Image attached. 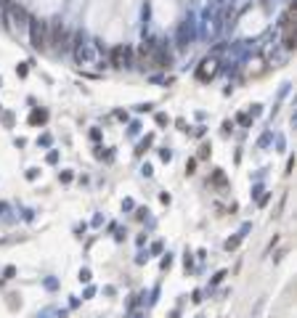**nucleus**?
I'll return each instance as SVG.
<instances>
[{"mask_svg": "<svg viewBox=\"0 0 297 318\" xmlns=\"http://www.w3.org/2000/svg\"><path fill=\"white\" fill-rule=\"evenodd\" d=\"M215 66H218V64H215V61H204V64H202V66H199V77H202V80H207V77H212V72H215Z\"/></svg>", "mask_w": 297, "mask_h": 318, "instance_id": "4", "label": "nucleus"}, {"mask_svg": "<svg viewBox=\"0 0 297 318\" xmlns=\"http://www.w3.org/2000/svg\"><path fill=\"white\" fill-rule=\"evenodd\" d=\"M48 21H43V19H30V40H32V45H35L37 50H46L50 48L48 45Z\"/></svg>", "mask_w": 297, "mask_h": 318, "instance_id": "1", "label": "nucleus"}, {"mask_svg": "<svg viewBox=\"0 0 297 318\" xmlns=\"http://www.w3.org/2000/svg\"><path fill=\"white\" fill-rule=\"evenodd\" d=\"M130 53H133L130 48H117L114 50V66H125L127 61H130Z\"/></svg>", "mask_w": 297, "mask_h": 318, "instance_id": "3", "label": "nucleus"}, {"mask_svg": "<svg viewBox=\"0 0 297 318\" xmlns=\"http://www.w3.org/2000/svg\"><path fill=\"white\" fill-rule=\"evenodd\" d=\"M281 35H284V45H287V50H295V5L292 8H287V14H284Z\"/></svg>", "mask_w": 297, "mask_h": 318, "instance_id": "2", "label": "nucleus"}]
</instances>
